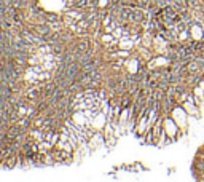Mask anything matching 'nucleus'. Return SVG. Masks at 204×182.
Returning <instances> with one entry per match:
<instances>
[{"mask_svg": "<svg viewBox=\"0 0 204 182\" xmlns=\"http://www.w3.org/2000/svg\"><path fill=\"white\" fill-rule=\"evenodd\" d=\"M38 94H40V89H38V88H35V89H30L29 93H27V98L33 99V98H37Z\"/></svg>", "mask_w": 204, "mask_h": 182, "instance_id": "obj_1", "label": "nucleus"}, {"mask_svg": "<svg viewBox=\"0 0 204 182\" xmlns=\"http://www.w3.org/2000/svg\"><path fill=\"white\" fill-rule=\"evenodd\" d=\"M54 85L53 83H51V85H48V88H46V94H51V93H53V91H54Z\"/></svg>", "mask_w": 204, "mask_h": 182, "instance_id": "obj_3", "label": "nucleus"}, {"mask_svg": "<svg viewBox=\"0 0 204 182\" xmlns=\"http://www.w3.org/2000/svg\"><path fill=\"white\" fill-rule=\"evenodd\" d=\"M86 48H88V43H81L80 47H78V51H80V53H83V51H86Z\"/></svg>", "mask_w": 204, "mask_h": 182, "instance_id": "obj_2", "label": "nucleus"}]
</instances>
